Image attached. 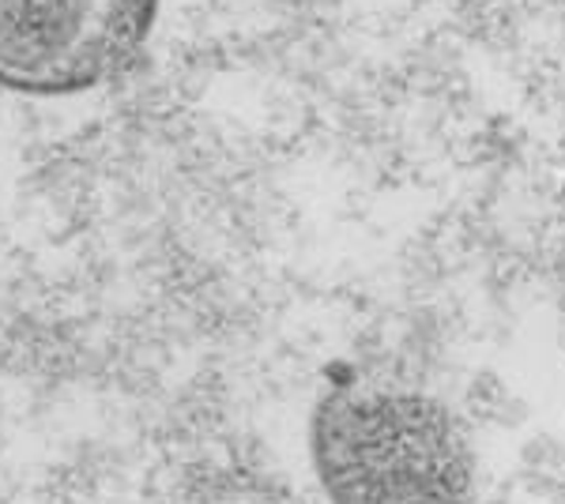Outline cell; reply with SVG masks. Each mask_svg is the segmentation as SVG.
Instances as JSON below:
<instances>
[{
	"mask_svg": "<svg viewBox=\"0 0 565 504\" xmlns=\"http://www.w3.org/2000/svg\"><path fill=\"white\" fill-rule=\"evenodd\" d=\"M159 0H0V87L61 98L103 87L143 53Z\"/></svg>",
	"mask_w": 565,
	"mask_h": 504,
	"instance_id": "7a4b0ae2",
	"label": "cell"
},
{
	"mask_svg": "<svg viewBox=\"0 0 565 504\" xmlns=\"http://www.w3.org/2000/svg\"><path fill=\"white\" fill-rule=\"evenodd\" d=\"M313 463L335 504H487L463 429L412 392H332L313 418Z\"/></svg>",
	"mask_w": 565,
	"mask_h": 504,
	"instance_id": "6da1fadb",
	"label": "cell"
}]
</instances>
